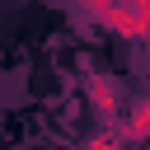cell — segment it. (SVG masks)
<instances>
[{
  "label": "cell",
  "instance_id": "7a4b0ae2",
  "mask_svg": "<svg viewBox=\"0 0 150 150\" xmlns=\"http://www.w3.org/2000/svg\"><path fill=\"white\" fill-rule=\"evenodd\" d=\"M127 141H150V98H141L131 112H127V127H122Z\"/></svg>",
  "mask_w": 150,
  "mask_h": 150
},
{
  "label": "cell",
  "instance_id": "6da1fadb",
  "mask_svg": "<svg viewBox=\"0 0 150 150\" xmlns=\"http://www.w3.org/2000/svg\"><path fill=\"white\" fill-rule=\"evenodd\" d=\"M84 9L108 23L117 38H145L150 33V0H84Z\"/></svg>",
  "mask_w": 150,
  "mask_h": 150
},
{
  "label": "cell",
  "instance_id": "3957f363",
  "mask_svg": "<svg viewBox=\"0 0 150 150\" xmlns=\"http://www.w3.org/2000/svg\"><path fill=\"white\" fill-rule=\"evenodd\" d=\"M84 150H122V131H98Z\"/></svg>",
  "mask_w": 150,
  "mask_h": 150
}]
</instances>
